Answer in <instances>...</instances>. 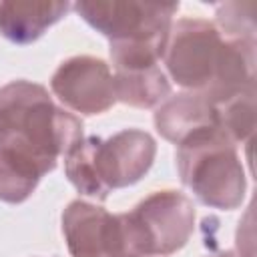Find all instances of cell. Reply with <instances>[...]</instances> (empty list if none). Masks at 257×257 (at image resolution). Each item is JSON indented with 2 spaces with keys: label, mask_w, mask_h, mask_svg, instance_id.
I'll list each match as a JSON object with an SVG mask.
<instances>
[{
  "label": "cell",
  "mask_w": 257,
  "mask_h": 257,
  "mask_svg": "<svg viewBox=\"0 0 257 257\" xmlns=\"http://www.w3.org/2000/svg\"><path fill=\"white\" fill-rule=\"evenodd\" d=\"M217 30L227 38L255 40V4L227 2L217 8Z\"/></svg>",
  "instance_id": "9a60e30c"
},
{
  "label": "cell",
  "mask_w": 257,
  "mask_h": 257,
  "mask_svg": "<svg viewBox=\"0 0 257 257\" xmlns=\"http://www.w3.org/2000/svg\"><path fill=\"white\" fill-rule=\"evenodd\" d=\"M96 139L98 137H82L64 155V173H66V179L74 185V189L80 195L104 201L108 197V191L100 183L98 173H96V165H94Z\"/></svg>",
  "instance_id": "7c38bea8"
},
{
  "label": "cell",
  "mask_w": 257,
  "mask_h": 257,
  "mask_svg": "<svg viewBox=\"0 0 257 257\" xmlns=\"http://www.w3.org/2000/svg\"><path fill=\"white\" fill-rule=\"evenodd\" d=\"M181 183L207 207L233 211L241 207L247 191L237 145L219 128H205L177 145Z\"/></svg>",
  "instance_id": "7a4b0ae2"
},
{
  "label": "cell",
  "mask_w": 257,
  "mask_h": 257,
  "mask_svg": "<svg viewBox=\"0 0 257 257\" xmlns=\"http://www.w3.org/2000/svg\"><path fill=\"white\" fill-rule=\"evenodd\" d=\"M114 94L118 102L135 108H153L169 98L171 82L161 66L141 68V70H116Z\"/></svg>",
  "instance_id": "8fae6325"
},
{
  "label": "cell",
  "mask_w": 257,
  "mask_h": 257,
  "mask_svg": "<svg viewBox=\"0 0 257 257\" xmlns=\"http://www.w3.org/2000/svg\"><path fill=\"white\" fill-rule=\"evenodd\" d=\"M122 257H165L183 249L195 229L193 201L175 189L155 191L118 215Z\"/></svg>",
  "instance_id": "3957f363"
},
{
  "label": "cell",
  "mask_w": 257,
  "mask_h": 257,
  "mask_svg": "<svg viewBox=\"0 0 257 257\" xmlns=\"http://www.w3.org/2000/svg\"><path fill=\"white\" fill-rule=\"evenodd\" d=\"M80 139L82 120L56 106L42 84L20 78L0 88V155L44 177Z\"/></svg>",
  "instance_id": "6da1fadb"
},
{
  "label": "cell",
  "mask_w": 257,
  "mask_h": 257,
  "mask_svg": "<svg viewBox=\"0 0 257 257\" xmlns=\"http://www.w3.org/2000/svg\"><path fill=\"white\" fill-rule=\"evenodd\" d=\"M42 177L20 161L0 155V201L4 203H24L36 189Z\"/></svg>",
  "instance_id": "5bb4252c"
},
{
  "label": "cell",
  "mask_w": 257,
  "mask_h": 257,
  "mask_svg": "<svg viewBox=\"0 0 257 257\" xmlns=\"http://www.w3.org/2000/svg\"><path fill=\"white\" fill-rule=\"evenodd\" d=\"M213 257H241V255H239V253H235V251H223V253L213 255Z\"/></svg>",
  "instance_id": "2e32d148"
},
{
  "label": "cell",
  "mask_w": 257,
  "mask_h": 257,
  "mask_svg": "<svg viewBox=\"0 0 257 257\" xmlns=\"http://www.w3.org/2000/svg\"><path fill=\"white\" fill-rule=\"evenodd\" d=\"M70 8L72 4L66 0H2L0 34L14 44H30L62 20Z\"/></svg>",
  "instance_id": "30bf717a"
},
{
  "label": "cell",
  "mask_w": 257,
  "mask_h": 257,
  "mask_svg": "<svg viewBox=\"0 0 257 257\" xmlns=\"http://www.w3.org/2000/svg\"><path fill=\"white\" fill-rule=\"evenodd\" d=\"M225 38L217 26L203 18H179L173 22L163 54L165 74L189 92L207 94L213 86Z\"/></svg>",
  "instance_id": "277c9868"
},
{
  "label": "cell",
  "mask_w": 257,
  "mask_h": 257,
  "mask_svg": "<svg viewBox=\"0 0 257 257\" xmlns=\"http://www.w3.org/2000/svg\"><path fill=\"white\" fill-rule=\"evenodd\" d=\"M72 8L108 42H137L167 40L179 2L80 0Z\"/></svg>",
  "instance_id": "5b68a950"
},
{
  "label": "cell",
  "mask_w": 257,
  "mask_h": 257,
  "mask_svg": "<svg viewBox=\"0 0 257 257\" xmlns=\"http://www.w3.org/2000/svg\"><path fill=\"white\" fill-rule=\"evenodd\" d=\"M255 86L235 94L233 98L215 104L217 106V118L219 128L235 143L243 145L253 139L255 122H257V106H255Z\"/></svg>",
  "instance_id": "4fadbf2b"
},
{
  "label": "cell",
  "mask_w": 257,
  "mask_h": 257,
  "mask_svg": "<svg viewBox=\"0 0 257 257\" xmlns=\"http://www.w3.org/2000/svg\"><path fill=\"white\" fill-rule=\"evenodd\" d=\"M50 88L66 108L80 114H100L116 102L108 64L86 54L60 62L50 78Z\"/></svg>",
  "instance_id": "8992f818"
},
{
  "label": "cell",
  "mask_w": 257,
  "mask_h": 257,
  "mask_svg": "<svg viewBox=\"0 0 257 257\" xmlns=\"http://www.w3.org/2000/svg\"><path fill=\"white\" fill-rule=\"evenodd\" d=\"M60 221L70 257H122L118 215L78 199L66 205Z\"/></svg>",
  "instance_id": "ba28073f"
},
{
  "label": "cell",
  "mask_w": 257,
  "mask_h": 257,
  "mask_svg": "<svg viewBox=\"0 0 257 257\" xmlns=\"http://www.w3.org/2000/svg\"><path fill=\"white\" fill-rule=\"evenodd\" d=\"M155 126L163 139L181 145L195 133L219 126L217 106L199 92H181L167 98L155 112Z\"/></svg>",
  "instance_id": "9c48e42d"
},
{
  "label": "cell",
  "mask_w": 257,
  "mask_h": 257,
  "mask_svg": "<svg viewBox=\"0 0 257 257\" xmlns=\"http://www.w3.org/2000/svg\"><path fill=\"white\" fill-rule=\"evenodd\" d=\"M157 155L155 139L141 128H124L94 145V165L100 183L110 193L139 183L153 167Z\"/></svg>",
  "instance_id": "52a82bcc"
}]
</instances>
